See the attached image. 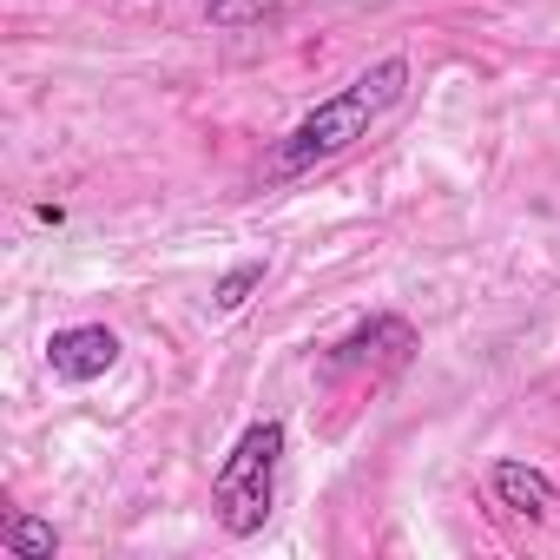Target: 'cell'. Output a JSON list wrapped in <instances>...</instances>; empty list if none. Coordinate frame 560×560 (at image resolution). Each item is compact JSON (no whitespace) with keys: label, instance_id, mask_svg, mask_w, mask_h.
I'll list each match as a JSON object with an SVG mask.
<instances>
[{"label":"cell","instance_id":"3","mask_svg":"<svg viewBox=\"0 0 560 560\" xmlns=\"http://www.w3.org/2000/svg\"><path fill=\"white\" fill-rule=\"evenodd\" d=\"M409 357H416V324L396 317V311H383V317L357 324L343 343H330L317 370H324V376H350V370H402Z\"/></svg>","mask_w":560,"mask_h":560},{"label":"cell","instance_id":"4","mask_svg":"<svg viewBox=\"0 0 560 560\" xmlns=\"http://www.w3.org/2000/svg\"><path fill=\"white\" fill-rule=\"evenodd\" d=\"M113 363H119V337H113L106 324H67V330H54V343H47V370H54L60 383H100Z\"/></svg>","mask_w":560,"mask_h":560},{"label":"cell","instance_id":"5","mask_svg":"<svg viewBox=\"0 0 560 560\" xmlns=\"http://www.w3.org/2000/svg\"><path fill=\"white\" fill-rule=\"evenodd\" d=\"M488 494H494V508H508V514H521V521H547V514L560 508L553 475H540L534 462H514V455H501V462L488 468Z\"/></svg>","mask_w":560,"mask_h":560},{"label":"cell","instance_id":"1","mask_svg":"<svg viewBox=\"0 0 560 560\" xmlns=\"http://www.w3.org/2000/svg\"><path fill=\"white\" fill-rule=\"evenodd\" d=\"M402 93H409V60H402V54H383L376 67H363L343 93L317 100L284 139L270 145V159H264V185H284V178H304V172L343 159L357 139H370V126H376Z\"/></svg>","mask_w":560,"mask_h":560},{"label":"cell","instance_id":"2","mask_svg":"<svg viewBox=\"0 0 560 560\" xmlns=\"http://www.w3.org/2000/svg\"><path fill=\"white\" fill-rule=\"evenodd\" d=\"M277 462H284V422H277V416L250 422L231 442V455L218 462V475H211V514H218V527L231 540L264 534L270 501H277Z\"/></svg>","mask_w":560,"mask_h":560},{"label":"cell","instance_id":"8","mask_svg":"<svg viewBox=\"0 0 560 560\" xmlns=\"http://www.w3.org/2000/svg\"><path fill=\"white\" fill-rule=\"evenodd\" d=\"M205 21L231 34V27H264V21H277V8H270V0H211Z\"/></svg>","mask_w":560,"mask_h":560},{"label":"cell","instance_id":"7","mask_svg":"<svg viewBox=\"0 0 560 560\" xmlns=\"http://www.w3.org/2000/svg\"><path fill=\"white\" fill-rule=\"evenodd\" d=\"M257 284H264V264H257V257H250V264H231V270L218 277V284H211V311H218V317H231V311H244Z\"/></svg>","mask_w":560,"mask_h":560},{"label":"cell","instance_id":"6","mask_svg":"<svg viewBox=\"0 0 560 560\" xmlns=\"http://www.w3.org/2000/svg\"><path fill=\"white\" fill-rule=\"evenodd\" d=\"M0 547H8L14 560H54L60 553V527L54 521H40V514H8V521H0Z\"/></svg>","mask_w":560,"mask_h":560}]
</instances>
